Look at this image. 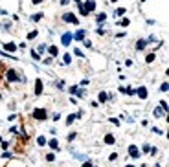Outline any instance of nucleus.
I'll return each mask as SVG.
<instances>
[{"mask_svg": "<svg viewBox=\"0 0 169 167\" xmlns=\"http://www.w3.org/2000/svg\"><path fill=\"white\" fill-rule=\"evenodd\" d=\"M6 77H7V81H18V79H20V75H18V73L15 72V70H13V68H7V73H6Z\"/></svg>", "mask_w": 169, "mask_h": 167, "instance_id": "f257e3e1", "label": "nucleus"}, {"mask_svg": "<svg viewBox=\"0 0 169 167\" xmlns=\"http://www.w3.org/2000/svg\"><path fill=\"white\" fill-rule=\"evenodd\" d=\"M129 156H130V158H140L142 152H140V149L136 145H129Z\"/></svg>", "mask_w": 169, "mask_h": 167, "instance_id": "f03ea898", "label": "nucleus"}, {"mask_svg": "<svg viewBox=\"0 0 169 167\" xmlns=\"http://www.w3.org/2000/svg\"><path fill=\"white\" fill-rule=\"evenodd\" d=\"M33 118L35 119H46V110L44 108H35L33 110Z\"/></svg>", "mask_w": 169, "mask_h": 167, "instance_id": "7ed1b4c3", "label": "nucleus"}, {"mask_svg": "<svg viewBox=\"0 0 169 167\" xmlns=\"http://www.w3.org/2000/svg\"><path fill=\"white\" fill-rule=\"evenodd\" d=\"M83 7H84V11H86V15H88L90 11H94V9H96V2H94V0H86Z\"/></svg>", "mask_w": 169, "mask_h": 167, "instance_id": "20e7f679", "label": "nucleus"}, {"mask_svg": "<svg viewBox=\"0 0 169 167\" xmlns=\"http://www.w3.org/2000/svg\"><path fill=\"white\" fill-rule=\"evenodd\" d=\"M64 20L70 22V24H79V20L76 18V15H74V13H64Z\"/></svg>", "mask_w": 169, "mask_h": 167, "instance_id": "39448f33", "label": "nucleus"}, {"mask_svg": "<svg viewBox=\"0 0 169 167\" xmlns=\"http://www.w3.org/2000/svg\"><path fill=\"white\" fill-rule=\"evenodd\" d=\"M70 42H72V33H64L63 37H61V44H64V46H68Z\"/></svg>", "mask_w": 169, "mask_h": 167, "instance_id": "423d86ee", "label": "nucleus"}, {"mask_svg": "<svg viewBox=\"0 0 169 167\" xmlns=\"http://www.w3.org/2000/svg\"><path fill=\"white\" fill-rule=\"evenodd\" d=\"M81 114H83V110H79L77 114H70L68 118H66V125H72V123H74V119H76V118H79Z\"/></svg>", "mask_w": 169, "mask_h": 167, "instance_id": "0eeeda50", "label": "nucleus"}, {"mask_svg": "<svg viewBox=\"0 0 169 167\" xmlns=\"http://www.w3.org/2000/svg\"><path fill=\"white\" fill-rule=\"evenodd\" d=\"M72 39H76V40H84V31H83V30H77L76 33L72 35Z\"/></svg>", "mask_w": 169, "mask_h": 167, "instance_id": "6e6552de", "label": "nucleus"}, {"mask_svg": "<svg viewBox=\"0 0 169 167\" xmlns=\"http://www.w3.org/2000/svg\"><path fill=\"white\" fill-rule=\"evenodd\" d=\"M138 96H140V99H147V88H145V86H140L138 88Z\"/></svg>", "mask_w": 169, "mask_h": 167, "instance_id": "1a4fd4ad", "label": "nucleus"}, {"mask_svg": "<svg viewBox=\"0 0 169 167\" xmlns=\"http://www.w3.org/2000/svg\"><path fill=\"white\" fill-rule=\"evenodd\" d=\"M41 92H42V81L37 79L35 81V96H41Z\"/></svg>", "mask_w": 169, "mask_h": 167, "instance_id": "9d476101", "label": "nucleus"}, {"mask_svg": "<svg viewBox=\"0 0 169 167\" xmlns=\"http://www.w3.org/2000/svg\"><path fill=\"white\" fill-rule=\"evenodd\" d=\"M4 48H6L7 52H15V50H17V44L15 42H7V44H4Z\"/></svg>", "mask_w": 169, "mask_h": 167, "instance_id": "9b49d317", "label": "nucleus"}, {"mask_svg": "<svg viewBox=\"0 0 169 167\" xmlns=\"http://www.w3.org/2000/svg\"><path fill=\"white\" fill-rule=\"evenodd\" d=\"M145 46H147V40H138L136 42V50H143Z\"/></svg>", "mask_w": 169, "mask_h": 167, "instance_id": "f8f14e48", "label": "nucleus"}, {"mask_svg": "<svg viewBox=\"0 0 169 167\" xmlns=\"http://www.w3.org/2000/svg\"><path fill=\"white\" fill-rule=\"evenodd\" d=\"M125 11H127L125 7H118V9L114 11V15H116V17H123V15H125Z\"/></svg>", "mask_w": 169, "mask_h": 167, "instance_id": "ddd939ff", "label": "nucleus"}, {"mask_svg": "<svg viewBox=\"0 0 169 167\" xmlns=\"http://www.w3.org/2000/svg\"><path fill=\"white\" fill-rule=\"evenodd\" d=\"M99 101H101V103L109 101V94H107V92H99Z\"/></svg>", "mask_w": 169, "mask_h": 167, "instance_id": "4468645a", "label": "nucleus"}, {"mask_svg": "<svg viewBox=\"0 0 169 167\" xmlns=\"http://www.w3.org/2000/svg\"><path fill=\"white\" fill-rule=\"evenodd\" d=\"M154 116H156V118H162L164 116V110H162V106H156V108H154V112H153Z\"/></svg>", "mask_w": 169, "mask_h": 167, "instance_id": "2eb2a0df", "label": "nucleus"}, {"mask_svg": "<svg viewBox=\"0 0 169 167\" xmlns=\"http://www.w3.org/2000/svg\"><path fill=\"white\" fill-rule=\"evenodd\" d=\"M105 143H109V145H114V136H112V134H107V136H105Z\"/></svg>", "mask_w": 169, "mask_h": 167, "instance_id": "dca6fc26", "label": "nucleus"}, {"mask_svg": "<svg viewBox=\"0 0 169 167\" xmlns=\"http://www.w3.org/2000/svg\"><path fill=\"white\" fill-rule=\"evenodd\" d=\"M37 145H39V147H44L46 145V138L44 136H39V138H37Z\"/></svg>", "mask_w": 169, "mask_h": 167, "instance_id": "f3484780", "label": "nucleus"}, {"mask_svg": "<svg viewBox=\"0 0 169 167\" xmlns=\"http://www.w3.org/2000/svg\"><path fill=\"white\" fill-rule=\"evenodd\" d=\"M50 147L51 149H59V141L57 140H50Z\"/></svg>", "mask_w": 169, "mask_h": 167, "instance_id": "a211bd4d", "label": "nucleus"}, {"mask_svg": "<svg viewBox=\"0 0 169 167\" xmlns=\"http://www.w3.org/2000/svg\"><path fill=\"white\" fill-rule=\"evenodd\" d=\"M105 18H107V15H105V13H99V15L96 17V20H97V22H99V24H101V22L105 20Z\"/></svg>", "mask_w": 169, "mask_h": 167, "instance_id": "6ab92c4d", "label": "nucleus"}, {"mask_svg": "<svg viewBox=\"0 0 169 167\" xmlns=\"http://www.w3.org/2000/svg\"><path fill=\"white\" fill-rule=\"evenodd\" d=\"M63 63H64V64H70V63H72V57H70L68 53H64V57H63Z\"/></svg>", "mask_w": 169, "mask_h": 167, "instance_id": "aec40b11", "label": "nucleus"}, {"mask_svg": "<svg viewBox=\"0 0 169 167\" xmlns=\"http://www.w3.org/2000/svg\"><path fill=\"white\" fill-rule=\"evenodd\" d=\"M160 106H162V110H164V112H167V110H169V106H167V101H160Z\"/></svg>", "mask_w": 169, "mask_h": 167, "instance_id": "412c9836", "label": "nucleus"}, {"mask_svg": "<svg viewBox=\"0 0 169 167\" xmlns=\"http://www.w3.org/2000/svg\"><path fill=\"white\" fill-rule=\"evenodd\" d=\"M31 57H33V61H41V55L35 52V50H31Z\"/></svg>", "mask_w": 169, "mask_h": 167, "instance_id": "4be33fe9", "label": "nucleus"}, {"mask_svg": "<svg viewBox=\"0 0 169 167\" xmlns=\"http://www.w3.org/2000/svg\"><path fill=\"white\" fill-rule=\"evenodd\" d=\"M41 18H42V13H37V15H33V17H31V20H33V22H37V20H41Z\"/></svg>", "mask_w": 169, "mask_h": 167, "instance_id": "5701e85b", "label": "nucleus"}, {"mask_svg": "<svg viewBox=\"0 0 169 167\" xmlns=\"http://www.w3.org/2000/svg\"><path fill=\"white\" fill-rule=\"evenodd\" d=\"M145 61H147V63H153L154 61V53H149L147 57H145Z\"/></svg>", "mask_w": 169, "mask_h": 167, "instance_id": "b1692460", "label": "nucleus"}, {"mask_svg": "<svg viewBox=\"0 0 169 167\" xmlns=\"http://www.w3.org/2000/svg\"><path fill=\"white\" fill-rule=\"evenodd\" d=\"M48 52L51 53V55H57V48H55V46H50V50Z\"/></svg>", "mask_w": 169, "mask_h": 167, "instance_id": "393cba45", "label": "nucleus"}, {"mask_svg": "<svg viewBox=\"0 0 169 167\" xmlns=\"http://www.w3.org/2000/svg\"><path fill=\"white\" fill-rule=\"evenodd\" d=\"M118 26H129V18H123V20H120Z\"/></svg>", "mask_w": 169, "mask_h": 167, "instance_id": "a878e982", "label": "nucleus"}, {"mask_svg": "<svg viewBox=\"0 0 169 167\" xmlns=\"http://www.w3.org/2000/svg\"><path fill=\"white\" fill-rule=\"evenodd\" d=\"M37 37V30L35 31H30V33H28V39H35Z\"/></svg>", "mask_w": 169, "mask_h": 167, "instance_id": "bb28decb", "label": "nucleus"}, {"mask_svg": "<svg viewBox=\"0 0 169 167\" xmlns=\"http://www.w3.org/2000/svg\"><path fill=\"white\" fill-rule=\"evenodd\" d=\"M74 55H77V57H83V52H81L79 48H76V50H74Z\"/></svg>", "mask_w": 169, "mask_h": 167, "instance_id": "cd10ccee", "label": "nucleus"}, {"mask_svg": "<svg viewBox=\"0 0 169 167\" xmlns=\"http://www.w3.org/2000/svg\"><path fill=\"white\" fill-rule=\"evenodd\" d=\"M46 160H48V162H53L55 160V154H51V152H50V154H46Z\"/></svg>", "mask_w": 169, "mask_h": 167, "instance_id": "c85d7f7f", "label": "nucleus"}, {"mask_svg": "<svg viewBox=\"0 0 169 167\" xmlns=\"http://www.w3.org/2000/svg\"><path fill=\"white\" fill-rule=\"evenodd\" d=\"M79 11H81V15H83V17H86V11H84V7H83V4H79Z\"/></svg>", "mask_w": 169, "mask_h": 167, "instance_id": "c756f323", "label": "nucleus"}, {"mask_svg": "<svg viewBox=\"0 0 169 167\" xmlns=\"http://www.w3.org/2000/svg\"><path fill=\"white\" fill-rule=\"evenodd\" d=\"M42 52H46V46H44V44L39 46V52H37V53H42Z\"/></svg>", "mask_w": 169, "mask_h": 167, "instance_id": "7c9ffc66", "label": "nucleus"}, {"mask_svg": "<svg viewBox=\"0 0 169 167\" xmlns=\"http://www.w3.org/2000/svg\"><path fill=\"white\" fill-rule=\"evenodd\" d=\"M167 88H169V85H167V83H164V85L160 86V90H162V92H166V90H167Z\"/></svg>", "mask_w": 169, "mask_h": 167, "instance_id": "2f4dec72", "label": "nucleus"}, {"mask_svg": "<svg viewBox=\"0 0 169 167\" xmlns=\"http://www.w3.org/2000/svg\"><path fill=\"white\" fill-rule=\"evenodd\" d=\"M70 92H72V94H76V92H77V86L72 85V86H70Z\"/></svg>", "mask_w": 169, "mask_h": 167, "instance_id": "473e14b6", "label": "nucleus"}, {"mask_svg": "<svg viewBox=\"0 0 169 167\" xmlns=\"http://www.w3.org/2000/svg\"><path fill=\"white\" fill-rule=\"evenodd\" d=\"M116 158H118V154H116V152H114V154H110V156H109V160H110V162H114Z\"/></svg>", "mask_w": 169, "mask_h": 167, "instance_id": "72a5a7b5", "label": "nucleus"}, {"mask_svg": "<svg viewBox=\"0 0 169 167\" xmlns=\"http://www.w3.org/2000/svg\"><path fill=\"white\" fill-rule=\"evenodd\" d=\"M76 94H77L79 97H83V96H84V90H79V88H77V92H76Z\"/></svg>", "mask_w": 169, "mask_h": 167, "instance_id": "f704fd0d", "label": "nucleus"}, {"mask_svg": "<svg viewBox=\"0 0 169 167\" xmlns=\"http://www.w3.org/2000/svg\"><path fill=\"white\" fill-rule=\"evenodd\" d=\"M83 42H84V46H86V48H90V46H92V42H90V40H86V39H84Z\"/></svg>", "mask_w": 169, "mask_h": 167, "instance_id": "c9c22d12", "label": "nucleus"}, {"mask_svg": "<svg viewBox=\"0 0 169 167\" xmlns=\"http://www.w3.org/2000/svg\"><path fill=\"white\" fill-rule=\"evenodd\" d=\"M2 158H4V160H7V158H11V154H9V152H4Z\"/></svg>", "mask_w": 169, "mask_h": 167, "instance_id": "e433bc0d", "label": "nucleus"}, {"mask_svg": "<svg viewBox=\"0 0 169 167\" xmlns=\"http://www.w3.org/2000/svg\"><path fill=\"white\" fill-rule=\"evenodd\" d=\"M83 167H94V165L90 164V162H84V165H83Z\"/></svg>", "mask_w": 169, "mask_h": 167, "instance_id": "4c0bfd02", "label": "nucleus"}, {"mask_svg": "<svg viewBox=\"0 0 169 167\" xmlns=\"http://www.w3.org/2000/svg\"><path fill=\"white\" fill-rule=\"evenodd\" d=\"M68 2H70V0H61V4H63V6H66Z\"/></svg>", "mask_w": 169, "mask_h": 167, "instance_id": "58836bf2", "label": "nucleus"}, {"mask_svg": "<svg viewBox=\"0 0 169 167\" xmlns=\"http://www.w3.org/2000/svg\"><path fill=\"white\" fill-rule=\"evenodd\" d=\"M31 2H33V4H41L42 0H31Z\"/></svg>", "mask_w": 169, "mask_h": 167, "instance_id": "ea45409f", "label": "nucleus"}, {"mask_svg": "<svg viewBox=\"0 0 169 167\" xmlns=\"http://www.w3.org/2000/svg\"><path fill=\"white\" fill-rule=\"evenodd\" d=\"M76 2H77V4H81V0H76Z\"/></svg>", "mask_w": 169, "mask_h": 167, "instance_id": "a19ab883", "label": "nucleus"}, {"mask_svg": "<svg viewBox=\"0 0 169 167\" xmlns=\"http://www.w3.org/2000/svg\"><path fill=\"white\" fill-rule=\"evenodd\" d=\"M127 167H134V165H127Z\"/></svg>", "mask_w": 169, "mask_h": 167, "instance_id": "79ce46f5", "label": "nucleus"}, {"mask_svg": "<svg viewBox=\"0 0 169 167\" xmlns=\"http://www.w3.org/2000/svg\"><path fill=\"white\" fill-rule=\"evenodd\" d=\"M0 143H2V138H0Z\"/></svg>", "mask_w": 169, "mask_h": 167, "instance_id": "37998d69", "label": "nucleus"}, {"mask_svg": "<svg viewBox=\"0 0 169 167\" xmlns=\"http://www.w3.org/2000/svg\"><path fill=\"white\" fill-rule=\"evenodd\" d=\"M112 2H116V0H112Z\"/></svg>", "mask_w": 169, "mask_h": 167, "instance_id": "c03bdc74", "label": "nucleus"}, {"mask_svg": "<svg viewBox=\"0 0 169 167\" xmlns=\"http://www.w3.org/2000/svg\"><path fill=\"white\" fill-rule=\"evenodd\" d=\"M142 2H145V0H142Z\"/></svg>", "mask_w": 169, "mask_h": 167, "instance_id": "a18cd8bd", "label": "nucleus"}, {"mask_svg": "<svg viewBox=\"0 0 169 167\" xmlns=\"http://www.w3.org/2000/svg\"><path fill=\"white\" fill-rule=\"evenodd\" d=\"M0 97H2V96H0Z\"/></svg>", "mask_w": 169, "mask_h": 167, "instance_id": "49530a36", "label": "nucleus"}]
</instances>
